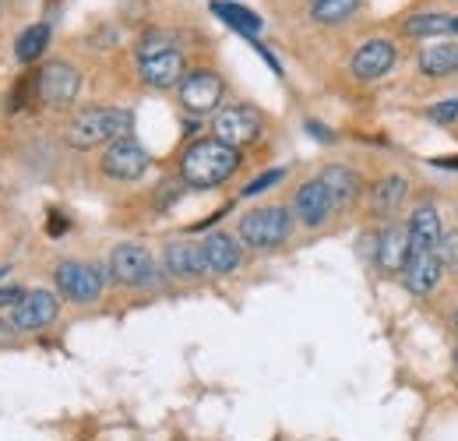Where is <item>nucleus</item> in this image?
<instances>
[{"instance_id":"obj_1","label":"nucleus","mask_w":458,"mask_h":441,"mask_svg":"<svg viewBox=\"0 0 458 441\" xmlns=\"http://www.w3.org/2000/svg\"><path fill=\"white\" fill-rule=\"evenodd\" d=\"M236 166H240V152L216 142V138H208V142H198L183 152L180 173L191 187H216V184H223L236 173Z\"/></svg>"},{"instance_id":"obj_2","label":"nucleus","mask_w":458,"mask_h":441,"mask_svg":"<svg viewBox=\"0 0 458 441\" xmlns=\"http://www.w3.org/2000/svg\"><path fill=\"white\" fill-rule=\"evenodd\" d=\"M131 131V113L116 107H96V110L78 113L67 127V142L74 149H96L103 142H120Z\"/></svg>"},{"instance_id":"obj_3","label":"nucleus","mask_w":458,"mask_h":441,"mask_svg":"<svg viewBox=\"0 0 458 441\" xmlns=\"http://www.w3.org/2000/svg\"><path fill=\"white\" fill-rule=\"evenodd\" d=\"M240 237L247 247H279L289 237V212L286 209H258V212H247L240 220Z\"/></svg>"},{"instance_id":"obj_4","label":"nucleus","mask_w":458,"mask_h":441,"mask_svg":"<svg viewBox=\"0 0 458 441\" xmlns=\"http://www.w3.org/2000/svg\"><path fill=\"white\" fill-rule=\"evenodd\" d=\"M78 89H81V74H78L71 64H64V60L47 64V67L36 74V96H39L43 103H50V107H67V103L78 96Z\"/></svg>"},{"instance_id":"obj_5","label":"nucleus","mask_w":458,"mask_h":441,"mask_svg":"<svg viewBox=\"0 0 458 441\" xmlns=\"http://www.w3.org/2000/svg\"><path fill=\"white\" fill-rule=\"evenodd\" d=\"M57 290L74 304H92L103 293V272L96 265H85V262H60Z\"/></svg>"},{"instance_id":"obj_6","label":"nucleus","mask_w":458,"mask_h":441,"mask_svg":"<svg viewBox=\"0 0 458 441\" xmlns=\"http://www.w3.org/2000/svg\"><path fill=\"white\" fill-rule=\"evenodd\" d=\"M223 99V78L216 71H191L180 82V103L191 113H212Z\"/></svg>"},{"instance_id":"obj_7","label":"nucleus","mask_w":458,"mask_h":441,"mask_svg":"<svg viewBox=\"0 0 458 441\" xmlns=\"http://www.w3.org/2000/svg\"><path fill=\"white\" fill-rule=\"evenodd\" d=\"M110 272L123 286H145L156 279V262L141 244H120L110 258Z\"/></svg>"},{"instance_id":"obj_8","label":"nucleus","mask_w":458,"mask_h":441,"mask_svg":"<svg viewBox=\"0 0 458 441\" xmlns=\"http://www.w3.org/2000/svg\"><path fill=\"white\" fill-rule=\"evenodd\" d=\"M258 131H261V113L250 110V107H229L216 117V142H223L229 149L254 142Z\"/></svg>"},{"instance_id":"obj_9","label":"nucleus","mask_w":458,"mask_h":441,"mask_svg":"<svg viewBox=\"0 0 458 441\" xmlns=\"http://www.w3.org/2000/svg\"><path fill=\"white\" fill-rule=\"evenodd\" d=\"M145 169H148V152L134 138H120L103 156V173H110L114 180H138Z\"/></svg>"},{"instance_id":"obj_10","label":"nucleus","mask_w":458,"mask_h":441,"mask_svg":"<svg viewBox=\"0 0 458 441\" xmlns=\"http://www.w3.org/2000/svg\"><path fill=\"white\" fill-rule=\"evenodd\" d=\"M60 304L50 290H29L25 300L11 311V322L14 329H47L54 318H57Z\"/></svg>"},{"instance_id":"obj_11","label":"nucleus","mask_w":458,"mask_h":441,"mask_svg":"<svg viewBox=\"0 0 458 441\" xmlns=\"http://www.w3.org/2000/svg\"><path fill=\"white\" fill-rule=\"evenodd\" d=\"M392 64H395V43H388V39H370V43H363V47L356 50V56H352V74H356L360 82H374V78L388 74Z\"/></svg>"},{"instance_id":"obj_12","label":"nucleus","mask_w":458,"mask_h":441,"mask_svg":"<svg viewBox=\"0 0 458 441\" xmlns=\"http://www.w3.org/2000/svg\"><path fill=\"white\" fill-rule=\"evenodd\" d=\"M293 209H296V216L307 222V226H321V222L332 216L335 202H332V195H328V187H325L321 180H307V184L296 191Z\"/></svg>"},{"instance_id":"obj_13","label":"nucleus","mask_w":458,"mask_h":441,"mask_svg":"<svg viewBox=\"0 0 458 441\" xmlns=\"http://www.w3.org/2000/svg\"><path fill=\"white\" fill-rule=\"evenodd\" d=\"M402 272H405V286L412 293H430L441 282L445 265H441L437 251H409V262H405Z\"/></svg>"},{"instance_id":"obj_14","label":"nucleus","mask_w":458,"mask_h":441,"mask_svg":"<svg viewBox=\"0 0 458 441\" xmlns=\"http://www.w3.org/2000/svg\"><path fill=\"white\" fill-rule=\"evenodd\" d=\"M166 269L176 279H198L208 272V258H205V247L201 244H191V240H176L166 247Z\"/></svg>"},{"instance_id":"obj_15","label":"nucleus","mask_w":458,"mask_h":441,"mask_svg":"<svg viewBox=\"0 0 458 441\" xmlns=\"http://www.w3.org/2000/svg\"><path fill=\"white\" fill-rule=\"evenodd\" d=\"M441 220L434 205H423L409 220V251H437L441 247Z\"/></svg>"},{"instance_id":"obj_16","label":"nucleus","mask_w":458,"mask_h":441,"mask_svg":"<svg viewBox=\"0 0 458 441\" xmlns=\"http://www.w3.org/2000/svg\"><path fill=\"white\" fill-rule=\"evenodd\" d=\"M141 78L152 89H170V85H176L183 78V56L176 54V50H170V54L141 60Z\"/></svg>"},{"instance_id":"obj_17","label":"nucleus","mask_w":458,"mask_h":441,"mask_svg":"<svg viewBox=\"0 0 458 441\" xmlns=\"http://www.w3.org/2000/svg\"><path fill=\"white\" fill-rule=\"evenodd\" d=\"M381 247H377V262H381V269H388V272H402L405 269V262H409V229H402V226H392V229H385L381 233V240H377Z\"/></svg>"},{"instance_id":"obj_18","label":"nucleus","mask_w":458,"mask_h":441,"mask_svg":"<svg viewBox=\"0 0 458 441\" xmlns=\"http://www.w3.org/2000/svg\"><path fill=\"white\" fill-rule=\"evenodd\" d=\"M420 71L427 78H448L458 74V43H434L420 54Z\"/></svg>"},{"instance_id":"obj_19","label":"nucleus","mask_w":458,"mask_h":441,"mask_svg":"<svg viewBox=\"0 0 458 441\" xmlns=\"http://www.w3.org/2000/svg\"><path fill=\"white\" fill-rule=\"evenodd\" d=\"M205 258H208V269L212 272H233L240 265V247L229 233H212L205 244Z\"/></svg>"},{"instance_id":"obj_20","label":"nucleus","mask_w":458,"mask_h":441,"mask_svg":"<svg viewBox=\"0 0 458 441\" xmlns=\"http://www.w3.org/2000/svg\"><path fill=\"white\" fill-rule=\"evenodd\" d=\"M318 180L328 187V195H332L335 209H339V205H349V202L360 195V177H356L352 169H345V166H328Z\"/></svg>"},{"instance_id":"obj_21","label":"nucleus","mask_w":458,"mask_h":441,"mask_svg":"<svg viewBox=\"0 0 458 441\" xmlns=\"http://www.w3.org/2000/svg\"><path fill=\"white\" fill-rule=\"evenodd\" d=\"M405 191H409V184H405L402 177L381 180V184L370 191V209H374L377 216H392L402 202H405Z\"/></svg>"},{"instance_id":"obj_22","label":"nucleus","mask_w":458,"mask_h":441,"mask_svg":"<svg viewBox=\"0 0 458 441\" xmlns=\"http://www.w3.org/2000/svg\"><path fill=\"white\" fill-rule=\"evenodd\" d=\"M212 11L223 18V22H229L236 32H243V36H258L261 32V18L254 14V11H243V7H236V4H212Z\"/></svg>"},{"instance_id":"obj_23","label":"nucleus","mask_w":458,"mask_h":441,"mask_svg":"<svg viewBox=\"0 0 458 441\" xmlns=\"http://www.w3.org/2000/svg\"><path fill=\"white\" fill-rule=\"evenodd\" d=\"M47 43H50V25H32V29H25V32L18 36V43H14L18 60H21V64H32L36 56L47 50Z\"/></svg>"},{"instance_id":"obj_24","label":"nucleus","mask_w":458,"mask_h":441,"mask_svg":"<svg viewBox=\"0 0 458 441\" xmlns=\"http://www.w3.org/2000/svg\"><path fill=\"white\" fill-rule=\"evenodd\" d=\"M356 7H360V0H321V4L310 7V14H314V22H321V25H335V22L349 18Z\"/></svg>"},{"instance_id":"obj_25","label":"nucleus","mask_w":458,"mask_h":441,"mask_svg":"<svg viewBox=\"0 0 458 441\" xmlns=\"http://www.w3.org/2000/svg\"><path fill=\"white\" fill-rule=\"evenodd\" d=\"M452 29V18L448 14H416L405 22V32L409 36H441Z\"/></svg>"},{"instance_id":"obj_26","label":"nucleus","mask_w":458,"mask_h":441,"mask_svg":"<svg viewBox=\"0 0 458 441\" xmlns=\"http://www.w3.org/2000/svg\"><path fill=\"white\" fill-rule=\"evenodd\" d=\"M170 50H173L170 32H148V36H145V43H141V60L159 56V54H170Z\"/></svg>"},{"instance_id":"obj_27","label":"nucleus","mask_w":458,"mask_h":441,"mask_svg":"<svg viewBox=\"0 0 458 441\" xmlns=\"http://www.w3.org/2000/svg\"><path fill=\"white\" fill-rule=\"evenodd\" d=\"M283 177H286V169H268V173H261L258 180H250V184L243 187V198H254V195H261V191L276 187V184H279Z\"/></svg>"},{"instance_id":"obj_28","label":"nucleus","mask_w":458,"mask_h":441,"mask_svg":"<svg viewBox=\"0 0 458 441\" xmlns=\"http://www.w3.org/2000/svg\"><path fill=\"white\" fill-rule=\"evenodd\" d=\"M427 117L434 120V124H452L458 117V99H445V103H434L430 110H427Z\"/></svg>"},{"instance_id":"obj_29","label":"nucleus","mask_w":458,"mask_h":441,"mask_svg":"<svg viewBox=\"0 0 458 441\" xmlns=\"http://www.w3.org/2000/svg\"><path fill=\"white\" fill-rule=\"evenodd\" d=\"M441 258H445V265H452V269H458V233H445L441 237Z\"/></svg>"},{"instance_id":"obj_30","label":"nucleus","mask_w":458,"mask_h":441,"mask_svg":"<svg viewBox=\"0 0 458 441\" xmlns=\"http://www.w3.org/2000/svg\"><path fill=\"white\" fill-rule=\"evenodd\" d=\"M25 293H29V290H21V286H0V307H11V311H14V307L25 300Z\"/></svg>"},{"instance_id":"obj_31","label":"nucleus","mask_w":458,"mask_h":441,"mask_svg":"<svg viewBox=\"0 0 458 441\" xmlns=\"http://www.w3.org/2000/svg\"><path fill=\"white\" fill-rule=\"evenodd\" d=\"M307 127H310V131H314V138H321V142H332V134H328V131H325V127H321V124H314V120H310V124H307Z\"/></svg>"},{"instance_id":"obj_32","label":"nucleus","mask_w":458,"mask_h":441,"mask_svg":"<svg viewBox=\"0 0 458 441\" xmlns=\"http://www.w3.org/2000/svg\"><path fill=\"white\" fill-rule=\"evenodd\" d=\"M434 166H441V169H445V166H448V169H458V160H434Z\"/></svg>"},{"instance_id":"obj_33","label":"nucleus","mask_w":458,"mask_h":441,"mask_svg":"<svg viewBox=\"0 0 458 441\" xmlns=\"http://www.w3.org/2000/svg\"><path fill=\"white\" fill-rule=\"evenodd\" d=\"M7 332H11V325H4V322H0V339H7Z\"/></svg>"},{"instance_id":"obj_34","label":"nucleus","mask_w":458,"mask_h":441,"mask_svg":"<svg viewBox=\"0 0 458 441\" xmlns=\"http://www.w3.org/2000/svg\"><path fill=\"white\" fill-rule=\"evenodd\" d=\"M452 29H455V32H458V18H452Z\"/></svg>"},{"instance_id":"obj_35","label":"nucleus","mask_w":458,"mask_h":441,"mask_svg":"<svg viewBox=\"0 0 458 441\" xmlns=\"http://www.w3.org/2000/svg\"><path fill=\"white\" fill-rule=\"evenodd\" d=\"M455 368H458V353H455Z\"/></svg>"},{"instance_id":"obj_36","label":"nucleus","mask_w":458,"mask_h":441,"mask_svg":"<svg viewBox=\"0 0 458 441\" xmlns=\"http://www.w3.org/2000/svg\"><path fill=\"white\" fill-rule=\"evenodd\" d=\"M310 4H321V0H310Z\"/></svg>"},{"instance_id":"obj_37","label":"nucleus","mask_w":458,"mask_h":441,"mask_svg":"<svg viewBox=\"0 0 458 441\" xmlns=\"http://www.w3.org/2000/svg\"><path fill=\"white\" fill-rule=\"evenodd\" d=\"M455 325H458V315H455Z\"/></svg>"}]
</instances>
